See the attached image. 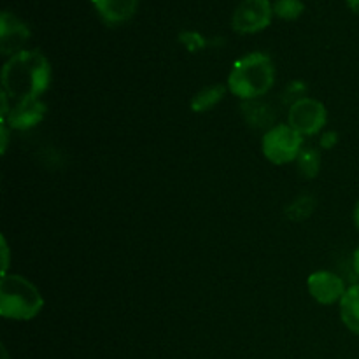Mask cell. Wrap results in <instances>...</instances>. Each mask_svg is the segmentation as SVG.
<instances>
[{"label": "cell", "instance_id": "6", "mask_svg": "<svg viewBox=\"0 0 359 359\" xmlns=\"http://www.w3.org/2000/svg\"><path fill=\"white\" fill-rule=\"evenodd\" d=\"M287 125L297 130L302 137L316 135L326 125V107L316 98H300L291 105Z\"/></svg>", "mask_w": 359, "mask_h": 359}, {"label": "cell", "instance_id": "21", "mask_svg": "<svg viewBox=\"0 0 359 359\" xmlns=\"http://www.w3.org/2000/svg\"><path fill=\"white\" fill-rule=\"evenodd\" d=\"M2 359H9V356H7V351H6V347H2Z\"/></svg>", "mask_w": 359, "mask_h": 359}, {"label": "cell", "instance_id": "12", "mask_svg": "<svg viewBox=\"0 0 359 359\" xmlns=\"http://www.w3.org/2000/svg\"><path fill=\"white\" fill-rule=\"evenodd\" d=\"M224 86L221 84H216V86H209L205 90H202L200 93L195 95L191 102V107L195 112H205L209 109H212L221 98L224 97Z\"/></svg>", "mask_w": 359, "mask_h": 359}, {"label": "cell", "instance_id": "14", "mask_svg": "<svg viewBox=\"0 0 359 359\" xmlns=\"http://www.w3.org/2000/svg\"><path fill=\"white\" fill-rule=\"evenodd\" d=\"M305 6L302 0H276L273 4V13L283 20H297L304 13Z\"/></svg>", "mask_w": 359, "mask_h": 359}, {"label": "cell", "instance_id": "9", "mask_svg": "<svg viewBox=\"0 0 359 359\" xmlns=\"http://www.w3.org/2000/svg\"><path fill=\"white\" fill-rule=\"evenodd\" d=\"M30 39L27 25L14 14L4 11L0 16V51L6 56H14L23 51L25 42Z\"/></svg>", "mask_w": 359, "mask_h": 359}, {"label": "cell", "instance_id": "5", "mask_svg": "<svg viewBox=\"0 0 359 359\" xmlns=\"http://www.w3.org/2000/svg\"><path fill=\"white\" fill-rule=\"evenodd\" d=\"M273 4L270 0H242L233 11L231 25L241 34H256L270 25Z\"/></svg>", "mask_w": 359, "mask_h": 359}, {"label": "cell", "instance_id": "11", "mask_svg": "<svg viewBox=\"0 0 359 359\" xmlns=\"http://www.w3.org/2000/svg\"><path fill=\"white\" fill-rule=\"evenodd\" d=\"M340 318L344 325L359 335V284H354L340 300Z\"/></svg>", "mask_w": 359, "mask_h": 359}, {"label": "cell", "instance_id": "20", "mask_svg": "<svg viewBox=\"0 0 359 359\" xmlns=\"http://www.w3.org/2000/svg\"><path fill=\"white\" fill-rule=\"evenodd\" d=\"M354 224H356V228L359 230V202L356 203V209H354Z\"/></svg>", "mask_w": 359, "mask_h": 359}, {"label": "cell", "instance_id": "17", "mask_svg": "<svg viewBox=\"0 0 359 359\" xmlns=\"http://www.w3.org/2000/svg\"><path fill=\"white\" fill-rule=\"evenodd\" d=\"M0 121H2V119H0ZM0 130H2V153H6V147H7V123L6 121H2Z\"/></svg>", "mask_w": 359, "mask_h": 359}, {"label": "cell", "instance_id": "1", "mask_svg": "<svg viewBox=\"0 0 359 359\" xmlns=\"http://www.w3.org/2000/svg\"><path fill=\"white\" fill-rule=\"evenodd\" d=\"M51 83V65L41 51L23 49L11 56L2 70V88L13 102L39 98Z\"/></svg>", "mask_w": 359, "mask_h": 359}, {"label": "cell", "instance_id": "19", "mask_svg": "<svg viewBox=\"0 0 359 359\" xmlns=\"http://www.w3.org/2000/svg\"><path fill=\"white\" fill-rule=\"evenodd\" d=\"M347 6H349L354 13L359 14V0H347Z\"/></svg>", "mask_w": 359, "mask_h": 359}, {"label": "cell", "instance_id": "7", "mask_svg": "<svg viewBox=\"0 0 359 359\" xmlns=\"http://www.w3.org/2000/svg\"><path fill=\"white\" fill-rule=\"evenodd\" d=\"M309 293L318 304L321 305H333L342 300L346 294V286L344 280L337 273L328 272V270H319L314 272L307 280Z\"/></svg>", "mask_w": 359, "mask_h": 359}, {"label": "cell", "instance_id": "3", "mask_svg": "<svg viewBox=\"0 0 359 359\" xmlns=\"http://www.w3.org/2000/svg\"><path fill=\"white\" fill-rule=\"evenodd\" d=\"M44 307V298L35 284L25 277L2 276L0 280V314L14 321H30Z\"/></svg>", "mask_w": 359, "mask_h": 359}, {"label": "cell", "instance_id": "4", "mask_svg": "<svg viewBox=\"0 0 359 359\" xmlns=\"http://www.w3.org/2000/svg\"><path fill=\"white\" fill-rule=\"evenodd\" d=\"M304 146V137L290 125H276L265 133L262 142L263 154L273 165L291 163L298 158Z\"/></svg>", "mask_w": 359, "mask_h": 359}, {"label": "cell", "instance_id": "10", "mask_svg": "<svg viewBox=\"0 0 359 359\" xmlns=\"http://www.w3.org/2000/svg\"><path fill=\"white\" fill-rule=\"evenodd\" d=\"M95 9L111 25L125 23L137 11L139 0H93Z\"/></svg>", "mask_w": 359, "mask_h": 359}, {"label": "cell", "instance_id": "16", "mask_svg": "<svg viewBox=\"0 0 359 359\" xmlns=\"http://www.w3.org/2000/svg\"><path fill=\"white\" fill-rule=\"evenodd\" d=\"M2 256H4L2 276H6L7 269H9V248H7V241L4 237H2Z\"/></svg>", "mask_w": 359, "mask_h": 359}, {"label": "cell", "instance_id": "15", "mask_svg": "<svg viewBox=\"0 0 359 359\" xmlns=\"http://www.w3.org/2000/svg\"><path fill=\"white\" fill-rule=\"evenodd\" d=\"M182 41L189 46V49L202 48L203 46V39L200 37L198 34H195V32H186V34L182 35Z\"/></svg>", "mask_w": 359, "mask_h": 359}, {"label": "cell", "instance_id": "2", "mask_svg": "<svg viewBox=\"0 0 359 359\" xmlns=\"http://www.w3.org/2000/svg\"><path fill=\"white\" fill-rule=\"evenodd\" d=\"M276 81V69L265 53H249L238 60L228 76V90L242 100L265 95Z\"/></svg>", "mask_w": 359, "mask_h": 359}, {"label": "cell", "instance_id": "18", "mask_svg": "<svg viewBox=\"0 0 359 359\" xmlns=\"http://www.w3.org/2000/svg\"><path fill=\"white\" fill-rule=\"evenodd\" d=\"M353 266H354V272H356V276L359 277V248L356 249V252H354V258H353Z\"/></svg>", "mask_w": 359, "mask_h": 359}, {"label": "cell", "instance_id": "13", "mask_svg": "<svg viewBox=\"0 0 359 359\" xmlns=\"http://www.w3.org/2000/svg\"><path fill=\"white\" fill-rule=\"evenodd\" d=\"M298 168H300L302 174L305 177H316L321 168V154L318 153L312 147H307V149H302V153L298 154L297 158Z\"/></svg>", "mask_w": 359, "mask_h": 359}, {"label": "cell", "instance_id": "8", "mask_svg": "<svg viewBox=\"0 0 359 359\" xmlns=\"http://www.w3.org/2000/svg\"><path fill=\"white\" fill-rule=\"evenodd\" d=\"M46 105L41 98H27V100L13 102L6 118H0L13 130H28L44 119Z\"/></svg>", "mask_w": 359, "mask_h": 359}]
</instances>
